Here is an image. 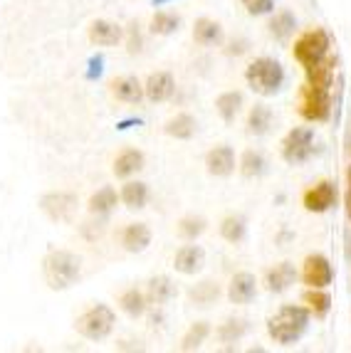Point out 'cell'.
Returning <instances> with one entry per match:
<instances>
[{"label":"cell","mask_w":351,"mask_h":353,"mask_svg":"<svg viewBox=\"0 0 351 353\" xmlns=\"http://www.w3.org/2000/svg\"><path fill=\"white\" fill-rule=\"evenodd\" d=\"M310 319H312V312L307 306L285 304L267 319V334H269V339L275 343H280V346H292V343H297L299 339L307 334Z\"/></svg>","instance_id":"1"},{"label":"cell","mask_w":351,"mask_h":353,"mask_svg":"<svg viewBox=\"0 0 351 353\" xmlns=\"http://www.w3.org/2000/svg\"><path fill=\"white\" fill-rule=\"evenodd\" d=\"M42 274L47 287L55 292H65L82 277V257H77L70 250H53L42 259Z\"/></svg>","instance_id":"2"},{"label":"cell","mask_w":351,"mask_h":353,"mask_svg":"<svg viewBox=\"0 0 351 353\" xmlns=\"http://www.w3.org/2000/svg\"><path fill=\"white\" fill-rule=\"evenodd\" d=\"M247 87L260 97H275L285 84V70L277 59L272 57H258L252 59L245 70Z\"/></svg>","instance_id":"3"},{"label":"cell","mask_w":351,"mask_h":353,"mask_svg":"<svg viewBox=\"0 0 351 353\" xmlns=\"http://www.w3.org/2000/svg\"><path fill=\"white\" fill-rule=\"evenodd\" d=\"M329 48H332V40L329 35L324 32L322 28H314V30H307L302 35L294 40V48H292V57L297 59L302 70H310V67L319 65L324 57L329 54Z\"/></svg>","instance_id":"4"},{"label":"cell","mask_w":351,"mask_h":353,"mask_svg":"<svg viewBox=\"0 0 351 353\" xmlns=\"http://www.w3.org/2000/svg\"><path fill=\"white\" fill-rule=\"evenodd\" d=\"M114 324H117V316L111 312L106 304H94L89 306L82 316H77L75 329L79 336L89 339V341H104L106 336L114 331Z\"/></svg>","instance_id":"5"},{"label":"cell","mask_w":351,"mask_h":353,"mask_svg":"<svg viewBox=\"0 0 351 353\" xmlns=\"http://www.w3.org/2000/svg\"><path fill=\"white\" fill-rule=\"evenodd\" d=\"M299 114L305 121H327L332 114V89L307 84L299 89Z\"/></svg>","instance_id":"6"},{"label":"cell","mask_w":351,"mask_h":353,"mask_svg":"<svg viewBox=\"0 0 351 353\" xmlns=\"http://www.w3.org/2000/svg\"><path fill=\"white\" fill-rule=\"evenodd\" d=\"M314 156V131L297 126L282 141V159L290 165H302Z\"/></svg>","instance_id":"7"},{"label":"cell","mask_w":351,"mask_h":353,"mask_svg":"<svg viewBox=\"0 0 351 353\" xmlns=\"http://www.w3.org/2000/svg\"><path fill=\"white\" fill-rule=\"evenodd\" d=\"M40 208L47 218L55 223H70L72 215L77 210V195L67 193V190H55V193H45L40 198Z\"/></svg>","instance_id":"8"},{"label":"cell","mask_w":351,"mask_h":353,"mask_svg":"<svg viewBox=\"0 0 351 353\" xmlns=\"http://www.w3.org/2000/svg\"><path fill=\"white\" fill-rule=\"evenodd\" d=\"M302 282L307 287H314V289H327L329 284L334 282V270H332V262H329L324 254H310L305 259V265H302Z\"/></svg>","instance_id":"9"},{"label":"cell","mask_w":351,"mask_h":353,"mask_svg":"<svg viewBox=\"0 0 351 353\" xmlns=\"http://www.w3.org/2000/svg\"><path fill=\"white\" fill-rule=\"evenodd\" d=\"M302 205L310 212H327L336 205V185L332 181H319L316 185L305 190Z\"/></svg>","instance_id":"10"},{"label":"cell","mask_w":351,"mask_h":353,"mask_svg":"<svg viewBox=\"0 0 351 353\" xmlns=\"http://www.w3.org/2000/svg\"><path fill=\"white\" fill-rule=\"evenodd\" d=\"M176 92V82L169 72H153L149 74L146 84H144V97L153 104H164L173 97Z\"/></svg>","instance_id":"11"},{"label":"cell","mask_w":351,"mask_h":353,"mask_svg":"<svg viewBox=\"0 0 351 353\" xmlns=\"http://www.w3.org/2000/svg\"><path fill=\"white\" fill-rule=\"evenodd\" d=\"M258 296V279L250 272H238L228 284V299L233 304H250Z\"/></svg>","instance_id":"12"},{"label":"cell","mask_w":351,"mask_h":353,"mask_svg":"<svg viewBox=\"0 0 351 353\" xmlns=\"http://www.w3.org/2000/svg\"><path fill=\"white\" fill-rule=\"evenodd\" d=\"M205 168L216 178H228L235 171V151L230 146H216L205 156Z\"/></svg>","instance_id":"13"},{"label":"cell","mask_w":351,"mask_h":353,"mask_svg":"<svg viewBox=\"0 0 351 353\" xmlns=\"http://www.w3.org/2000/svg\"><path fill=\"white\" fill-rule=\"evenodd\" d=\"M203 265H205V252L198 245H183L173 257L176 272L188 274V277H191V274H198V272L203 270Z\"/></svg>","instance_id":"14"},{"label":"cell","mask_w":351,"mask_h":353,"mask_svg":"<svg viewBox=\"0 0 351 353\" xmlns=\"http://www.w3.org/2000/svg\"><path fill=\"white\" fill-rule=\"evenodd\" d=\"M294 282H297V272H294L292 262H280V265H275L265 274V287H267V292H272V294H282V292H287Z\"/></svg>","instance_id":"15"},{"label":"cell","mask_w":351,"mask_h":353,"mask_svg":"<svg viewBox=\"0 0 351 353\" xmlns=\"http://www.w3.org/2000/svg\"><path fill=\"white\" fill-rule=\"evenodd\" d=\"M151 245V230L146 223H131L122 232V248L131 254H139Z\"/></svg>","instance_id":"16"},{"label":"cell","mask_w":351,"mask_h":353,"mask_svg":"<svg viewBox=\"0 0 351 353\" xmlns=\"http://www.w3.org/2000/svg\"><path fill=\"white\" fill-rule=\"evenodd\" d=\"M124 37V30L119 28L117 23H109V20H94L89 25V40L94 45H99V48H111V45H117L122 42Z\"/></svg>","instance_id":"17"},{"label":"cell","mask_w":351,"mask_h":353,"mask_svg":"<svg viewBox=\"0 0 351 353\" xmlns=\"http://www.w3.org/2000/svg\"><path fill=\"white\" fill-rule=\"evenodd\" d=\"M111 94L117 97L119 101H124V104H139L144 99V84L131 74L119 77V79L111 82Z\"/></svg>","instance_id":"18"},{"label":"cell","mask_w":351,"mask_h":353,"mask_svg":"<svg viewBox=\"0 0 351 353\" xmlns=\"http://www.w3.org/2000/svg\"><path fill=\"white\" fill-rule=\"evenodd\" d=\"M144 163H146L144 153L136 151V148H124L117 159H114V168L111 171H114L117 178H131L134 173H139L144 168Z\"/></svg>","instance_id":"19"},{"label":"cell","mask_w":351,"mask_h":353,"mask_svg":"<svg viewBox=\"0 0 351 353\" xmlns=\"http://www.w3.org/2000/svg\"><path fill=\"white\" fill-rule=\"evenodd\" d=\"M222 28L220 23L211 18H200L196 20L193 25V40L198 42L200 48H216V45H222Z\"/></svg>","instance_id":"20"},{"label":"cell","mask_w":351,"mask_h":353,"mask_svg":"<svg viewBox=\"0 0 351 353\" xmlns=\"http://www.w3.org/2000/svg\"><path fill=\"white\" fill-rule=\"evenodd\" d=\"M334 70H336V57L327 54V57L319 62V65L305 70L307 74V84H314V87H327L332 89L334 84Z\"/></svg>","instance_id":"21"},{"label":"cell","mask_w":351,"mask_h":353,"mask_svg":"<svg viewBox=\"0 0 351 353\" xmlns=\"http://www.w3.org/2000/svg\"><path fill=\"white\" fill-rule=\"evenodd\" d=\"M119 201L129 208V210H141V208H146V203H149V185H146V183H141V181L124 183L122 193H119Z\"/></svg>","instance_id":"22"},{"label":"cell","mask_w":351,"mask_h":353,"mask_svg":"<svg viewBox=\"0 0 351 353\" xmlns=\"http://www.w3.org/2000/svg\"><path fill=\"white\" fill-rule=\"evenodd\" d=\"M176 284L171 277H166V274H158V277H151L149 279V287H146V299L151 301V304H166V301H171L176 296Z\"/></svg>","instance_id":"23"},{"label":"cell","mask_w":351,"mask_h":353,"mask_svg":"<svg viewBox=\"0 0 351 353\" xmlns=\"http://www.w3.org/2000/svg\"><path fill=\"white\" fill-rule=\"evenodd\" d=\"M272 109L267 104H255L247 114V134L252 136H265L272 129Z\"/></svg>","instance_id":"24"},{"label":"cell","mask_w":351,"mask_h":353,"mask_svg":"<svg viewBox=\"0 0 351 353\" xmlns=\"http://www.w3.org/2000/svg\"><path fill=\"white\" fill-rule=\"evenodd\" d=\"M164 131L171 139H176V141H188L196 134V119L191 114H176L173 119L166 121Z\"/></svg>","instance_id":"25"},{"label":"cell","mask_w":351,"mask_h":353,"mask_svg":"<svg viewBox=\"0 0 351 353\" xmlns=\"http://www.w3.org/2000/svg\"><path fill=\"white\" fill-rule=\"evenodd\" d=\"M117 203H119L117 190L111 188V185H104V188H99L92 198H89L87 208L92 215H109V212L117 208Z\"/></svg>","instance_id":"26"},{"label":"cell","mask_w":351,"mask_h":353,"mask_svg":"<svg viewBox=\"0 0 351 353\" xmlns=\"http://www.w3.org/2000/svg\"><path fill=\"white\" fill-rule=\"evenodd\" d=\"M146 294L144 292H139V289H126L122 296H119V306H122V312L126 314V316L131 319H139L144 316V312H146Z\"/></svg>","instance_id":"27"},{"label":"cell","mask_w":351,"mask_h":353,"mask_svg":"<svg viewBox=\"0 0 351 353\" xmlns=\"http://www.w3.org/2000/svg\"><path fill=\"white\" fill-rule=\"evenodd\" d=\"M243 109V94L240 92H222L220 97L216 99V112L220 114V119L225 124L235 121L238 112Z\"/></svg>","instance_id":"28"},{"label":"cell","mask_w":351,"mask_h":353,"mask_svg":"<svg viewBox=\"0 0 351 353\" xmlns=\"http://www.w3.org/2000/svg\"><path fill=\"white\" fill-rule=\"evenodd\" d=\"M302 301H305L307 309H310L316 319H324L329 314V309H332V296H329V292H324V289L310 287L305 294H302Z\"/></svg>","instance_id":"29"},{"label":"cell","mask_w":351,"mask_h":353,"mask_svg":"<svg viewBox=\"0 0 351 353\" xmlns=\"http://www.w3.org/2000/svg\"><path fill=\"white\" fill-rule=\"evenodd\" d=\"M245 235H247V220L243 218V215H228V218H222V223H220L222 240L238 245V242L245 240Z\"/></svg>","instance_id":"30"},{"label":"cell","mask_w":351,"mask_h":353,"mask_svg":"<svg viewBox=\"0 0 351 353\" xmlns=\"http://www.w3.org/2000/svg\"><path fill=\"white\" fill-rule=\"evenodd\" d=\"M188 296H191V301H193L196 306H211V304H216L218 296H220V287H218L216 282H211V279H203V282H198L196 287H191Z\"/></svg>","instance_id":"31"},{"label":"cell","mask_w":351,"mask_h":353,"mask_svg":"<svg viewBox=\"0 0 351 353\" xmlns=\"http://www.w3.org/2000/svg\"><path fill=\"white\" fill-rule=\"evenodd\" d=\"M208 336H211V324H208V321H196V324L186 331V336L181 339V351H186V353L198 351Z\"/></svg>","instance_id":"32"},{"label":"cell","mask_w":351,"mask_h":353,"mask_svg":"<svg viewBox=\"0 0 351 353\" xmlns=\"http://www.w3.org/2000/svg\"><path fill=\"white\" fill-rule=\"evenodd\" d=\"M267 28H269V35L282 42V40H287V37L294 32V28H297V20H294L292 12L282 10V12H275V18L269 20Z\"/></svg>","instance_id":"33"},{"label":"cell","mask_w":351,"mask_h":353,"mask_svg":"<svg viewBox=\"0 0 351 353\" xmlns=\"http://www.w3.org/2000/svg\"><path fill=\"white\" fill-rule=\"evenodd\" d=\"M267 171V159H265L260 151H245L240 159V173L245 178H260Z\"/></svg>","instance_id":"34"},{"label":"cell","mask_w":351,"mask_h":353,"mask_svg":"<svg viewBox=\"0 0 351 353\" xmlns=\"http://www.w3.org/2000/svg\"><path fill=\"white\" fill-rule=\"evenodd\" d=\"M247 329H250V324H247L245 319H228V321L220 324V329H218V339H220L222 343H235L247 334Z\"/></svg>","instance_id":"35"},{"label":"cell","mask_w":351,"mask_h":353,"mask_svg":"<svg viewBox=\"0 0 351 353\" xmlns=\"http://www.w3.org/2000/svg\"><path fill=\"white\" fill-rule=\"evenodd\" d=\"M205 228H208V223H205V218H200V215H186V218L178 220V235L188 242L198 240L205 232Z\"/></svg>","instance_id":"36"},{"label":"cell","mask_w":351,"mask_h":353,"mask_svg":"<svg viewBox=\"0 0 351 353\" xmlns=\"http://www.w3.org/2000/svg\"><path fill=\"white\" fill-rule=\"evenodd\" d=\"M181 28V18L173 12H156L151 18V32L153 35H173L176 30Z\"/></svg>","instance_id":"37"},{"label":"cell","mask_w":351,"mask_h":353,"mask_svg":"<svg viewBox=\"0 0 351 353\" xmlns=\"http://www.w3.org/2000/svg\"><path fill=\"white\" fill-rule=\"evenodd\" d=\"M243 6L250 15H269V12L275 10V0H243Z\"/></svg>","instance_id":"38"},{"label":"cell","mask_w":351,"mask_h":353,"mask_svg":"<svg viewBox=\"0 0 351 353\" xmlns=\"http://www.w3.org/2000/svg\"><path fill=\"white\" fill-rule=\"evenodd\" d=\"M129 52L131 54H136V52H141V48H144V40H141V32H139V25L136 23H131L129 25Z\"/></svg>","instance_id":"39"},{"label":"cell","mask_w":351,"mask_h":353,"mask_svg":"<svg viewBox=\"0 0 351 353\" xmlns=\"http://www.w3.org/2000/svg\"><path fill=\"white\" fill-rule=\"evenodd\" d=\"M102 65H104L102 54H97V57L89 59V72H87L89 79H99V77H102Z\"/></svg>","instance_id":"40"},{"label":"cell","mask_w":351,"mask_h":353,"mask_svg":"<svg viewBox=\"0 0 351 353\" xmlns=\"http://www.w3.org/2000/svg\"><path fill=\"white\" fill-rule=\"evenodd\" d=\"M346 215L351 220V165L346 168Z\"/></svg>","instance_id":"41"},{"label":"cell","mask_w":351,"mask_h":353,"mask_svg":"<svg viewBox=\"0 0 351 353\" xmlns=\"http://www.w3.org/2000/svg\"><path fill=\"white\" fill-rule=\"evenodd\" d=\"M346 257H351V237H349V242H346Z\"/></svg>","instance_id":"42"},{"label":"cell","mask_w":351,"mask_h":353,"mask_svg":"<svg viewBox=\"0 0 351 353\" xmlns=\"http://www.w3.org/2000/svg\"><path fill=\"white\" fill-rule=\"evenodd\" d=\"M153 6H164V3H169V0H151Z\"/></svg>","instance_id":"43"},{"label":"cell","mask_w":351,"mask_h":353,"mask_svg":"<svg viewBox=\"0 0 351 353\" xmlns=\"http://www.w3.org/2000/svg\"><path fill=\"white\" fill-rule=\"evenodd\" d=\"M346 151H349V156H351V141H349V148H346Z\"/></svg>","instance_id":"44"}]
</instances>
